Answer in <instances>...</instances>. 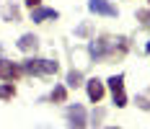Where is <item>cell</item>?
<instances>
[{"mask_svg":"<svg viewBox=\"0 0 150 129\" xmlns=\"http://www.w3.org/2000/svg\"><path fill=\"white\" fill-rule=\"evenodd\" d=\"M16 96V85L13 83H5V85H0V98L3 101H11Z\"/></svg>","mask_w":150,"mask_h":129,"instance_id":"4fadbf2b","label":"cell"},{"mask_svg":"<svg viewBox=\"0 0 150 129\" xmlns=\"http://www.w3.org/2000/svg\"><path fill=\"white\" fill-rule=\"evenodd\" d=\"M148 3H150V0H148Z\"/></svg>","mask_w":150,"mask_h":129,"instance_id":"d6986e66","label":"cell"},{"mask_svg":"<svg viewBox=\"0 0 150 129\" xmlns=\"http://www.w3.org/2000/svg\"><path fill=\"white\" fill-rule=\"evenodd\" d=\"M67 85H70V88L83 85V72H80V70H70V72H67Z\"/></svg>","mask_w":150,"mask_h":129,"instance_id":"8fae6325","label":"cell"},{"mask_svg":"<svg viewBox=\"0 0 150 129\" xmlns=\"http://www.w3.org/2000/svg\"><path fill=\"white\" fill-rule=\"evenodd\" d=\"M137 21H140L142 26H148V29H150V11H137Z\"/></svg>","mask_w":150,"mask_h":129,"instance_id":"5bb4252c","label":"cell"},{"mask_svg":"<svg viewBox=\"0 0 150 129\" xmlns=\"http://www.w3.org/2000/svg\"><path fill=\"white\" fill-rule=\"evenodd\" d=\"M16 47H18L21 52L31 54V52H36V49H39V36H36V34H23V36L16 42Z\"/></svg>","mask_w":150,"mask_h":129,"instance_id":"9c48e42d","label":"cell"},{"mask_svg":"<svg viewBox=\"0 0 150 129\" xmlns=\"http://www.w3.org/2000/svg\"><path fill=\"white\" fill-rule=\"evenodd\" d=\"M86 90H88V98L93 101V103H101V98H104V93H106L104 83H101L98 78H91L88 83H86Z\"/></svg>","mask_w":150,"mask_h":129,"instance_id":"ba28073f","label":"cell"},{"mask_svg":"<svg viewBox=\"0 0 150 129\" xmlns=\"http://www.w3.org/2000/svg\"><path fill=\"white\" fill-rule=\"evenodd\" d=\"M3 18L16 23V21L21 18V13H18V8H16V5H5V8H3Z\"/></svg>","mask_w":150,"mask_h":129,"instance_id":"7c38bea8","label":"cell"},{"mask_svg":"<svg viewBox=\"0 0 150 129\" xmlns=\"http://www.w3.org/2000/svg\"><path fill=\"white\" fill-rule=\"evenodd\" d=\"M21 67H23L26 75H42V78H47V75H57V70H60V65H57L54 59H42V57L26 59Z\"/></svg>","mask_w":150,"mask_h":129,"instance_id":"7a4b0ae2","label":"cell"},{"mask_svg":"<svg viewBox=\"0 0 150 129\" xmlns=\"http://www.w3.org/2000/svg\"><path fill=\"white\" fill-rule=\"evenodd\" d=\"M65 119H67V127H70V129H86V127H88V114H86V109H83L80 103L67 106Z\"/></svg>","mask_w":150,"mask_h":129,"instance_id":"3957f363","label":"cell"},{"mask_svg":"<svg viewBox=\"0 0 150 129\" xmlns=\"http://www.w3.org/2000/svg\"><path fill=\"white\" fill-rule=\"evenodd\" d=\"M78 34H80V36H88V34H91V26H88V23H83V26L78 29Z\"/></svg>","mask_w":150,"mask_h":129,"instance_id":"2e32d148","label":"cell"},{"mask_svg":"<svg viewBox=\"0 0 150 129\" xmlns=\"http://www.w3.org/2000/svg\"><path fill=\"white\" fill-rule=\"evenodd\" d=\"M49 101L65 103V101H67V88H65V85H54V88H52V93H49Z\"/></svg>","mask_w":150,"mask_h":129,"instance_id":"30bf717a","label":"cell"},{"mask_svg":"<svg viewBox=\"0 0 150 129\" xmlns=\"http://www.w3.org/2000/svg\"><path fill=\"white\" fill-rule=\"evenodd\" d=\"M88 52H91V57L96 59V62H119L129 52V42L124 36H117L114 39V36L104 34V36H98V39H93L88 44Z\"/></svg>","mask_w":150,"mask_h":129,"instance_id":"6da1fadb","label":"cell"},{"mask_svg":"<svg viewBox=\"0 0 150 129\" xmlns=\"http://www.w3.org/2000/svg\"><path fill=\"white\" fill-rule=\"evenodd\" d=\"M23 3H26V5H29L31 11H34V8H39V5H42V0H23Z\"/></svg>","mask_w":150,"mask_h":129,"instance_id":"e0dca14e","label":"cell"},{"mask_svg":"<svg viewBox=\"0 0 150 129\" xmlns=\"http://www.w3.org/2000/svg\"><path fill=\"white\" fill-rule=\"evenodd\" d=\"M21 75H23V67H21L18 62L0 59V80H5V83H16Z\"/></svg>","mask_w":150,"mask_h":129,"instance_id":"5b68a950","label":"cell"},{"mask_svg":"<svg viewBox=\"0 0 150 129\" xmlns=\"http://www.w3.org/2000/svg\"><path fill=\"white\" fill-rule=\"evenodd\" d=\"M60 13L54 11V8H44V5H39V8H34L31 11V21L34 23H44V21H57Z\"/></svg>","mask_w":150,"mask_h":129,"instance_id":"52a82bcc","label":"cell"},{"mask_svg":"<svg viewBox=\"0 0 150 129\" xmlns=\"http://www.w3.org/2000/svg\"><path fill=\"white\" fill-rule=\"evenodd\" d=\"M88 11L96 16H106V18H117L119 16L117 5H111L109 0H88Z\"/></svg>","mask_w":150,"mask_h":129,"instance_id":"8992f818","label":"cell"},{"mask_svg":"<svg viewBox=\"0 0 150 129\" xmlns=\"http://www.w3.org/2000/svg\"><path fill=\"white\" fill-rule=\"evenodd\" d=\"M109 129H119V127H109Z\"/></svg>","mask_w":150,"mask_h":129,"instance_id":"ac0fdd59","label":"cell"},{"mask_svg":"<svg viewBox=\"0 0 150 129\" xmlns=\"http://www.w3.org/2000/svg\"><path fill=\"white\" fill-rule=\"evenodd\" d=\"M104 119V109H98V111H93V124H98Z\"/></svg>","mask_w":150,"mask_h":129,"instance_id":"9a60e30c","label":"cell"},{"mask_svg":"<svg viewBox=\"0 0 150 129\" xmlns=\"http://www.w3.org/2000/svg\"><path fill=\"white\" fill-rule=\"evenodd\" d=\"M106 85H109V90H111V98H114V103H117L119 109H124V106H127V93H124V75H111V78L106 80Z\"/></svg>","mask_w":150,"mask_h":129,"instance_id":"277c9868","label":"cell"}]
</instances>
